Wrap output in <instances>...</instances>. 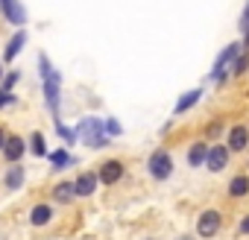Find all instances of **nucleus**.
Listing matches in <instances>:
<instances>
[{
    "label": "nucleus",
    "instance_id": "nucleus-1",
    "mask_svg": "<svg viewBox=\"0 0 249 240\" xmlns=\"http://www.w3.org/2000/svg\"><path fill=\"white\" fill-rule=\"evenodd\" d=\"M76 135H79V141H85V147H91V150H103V147L111 144V138L106 135V126H103L100 117H82L79 126H76Z\"/></svg>",
    "mask_w": 249,
    "mask_h": 240
},
{
    "label": "nucleus",
    "instance_id": "nucleus-2",
    "mask_svg": "<svg viewBox=\"0 0 249 240\" xmlns=\"http://www.w3.org/2000/svg\"><path fill=\"white\" fill-rule=\"evenodd\" d=\"M147 170H150V176L156 182H167L173 176V155L167 150H156L150 155V161H147Z\"/></svg>",
    "mask_w": 249,
    "mask_h": 240
},
{
    "label": "nucleus",
    "instance_id": "nucleus-3",
    "mask_svg": "<svg viewBox=\"0 0 249 240\" xmlns=\"http://www.w3.org/2000/svg\"><path fill=\"white\" fill-rule=\"evenodd\" d=\"M237 50H240V44L234 41V44H226V47L217 53L214 68H211V79H214V82H223V79L229 76V65H231V59L237 56Z\"/></svg>",
    "mask_w": 249,
    "mask_h": 240
},
{
    "label": "nucleus",
    "instance_id": "nucleus-4",
    "mask_svg": "<svg viewBox=\"0 0 249 240\" xmlns=\"http://www.w3.org/2000/svg\"><path fill=\"white\" fill-rule=\"evenodd\" d=\"M123 173H126L123 161H120V158H108V161H103V164H100L97 179H100V185H117V182L123 179Z\"/></svg>",
    "mask_w": 249,
    "mask_h": 240
},
{
    "label": "nucleus",
    "instance_id": "nucleus-5",
    "mask_svg": "<svg viewBox=\"0 0 249 240\" xmlns=\"http://www.w3.org/2000/svg\"><path fill=\"white\" fill-rule=\"evenodd\" d=\"M229 158H231L229 147H226V144H214V147H208V155H205V167H208L211 173H223V170L229 167Z\"/></svg>",
    "mask_w": 249,
    "mask_h": 240
},
{
    "label": "nucleus",
    "instance_id": "nucleus-6",
    "mask_svg": "<svg viewBox=\"0 0 249 240\" xmlns=\"http://www.w3.org/2000/svg\"><path fill=\"white\" fill-rule=\"evenodd\" d=\"M220 225H223V217H220V211H214V208L202 211L199 220H196V231H199V237H214V234L220 231Z\"/></svg>",
    "mask_w": 249,
    "mask_h": 240
},
{
    "label": "nucleus",
    "instance_id": "nucleus-7",
    "mask_svg": "<svg viewBox=\"0 0 249 240\" xmlns=\"http://www.w3.org/2000/svg\"><path fill=\"white\" fill-rule=\"evenodd\" d=\"M0 12H3V21L12 27L27 24V9L21 6V0H0Z\"/></svg>",
    "mask_w": 249,
    "mask_h": 240
},
{
    "label": "nucleus",
    "instance_id": "nucleus-8",
    "mask_svg": "<svg viewBox=\"0 0 249 240\" xmlns=\"http://www.w3.org/2000/svg\"><path fill=\"white\" fill-rule=\"evenodd\" d=\"M3 161H9V164H18L21 158H24V153H27V141L21 138V135H6V144H3Z\"/></svg>",
    "mask_w": 249,
    "mask_h": 240
},
{
    "label": "nucleus",
    "instance_id": "nucleus-9",
    "mask_svg": "<svg viewBox=\"0 0 249 240\" xmlns=\"http://www.w3.org/2000/svg\"><path fill=\"white\" fill-rule=\"evenodd\" d=\"M59 73L53 70L47 79H44V100H47V105H50V114H53V120H59L62 114H59Z\"/></svg>",
    "mask_w": 249,
    "mask_h": 240
},
{
    "label": "nucleus",
    "instance_id": "nucleus-10",
    "mask_svg": "<svg viewBox=\"0 0 249 240\" xmlns=\"http://www.w3.org/2000/svg\"><path fill=\"white\" fill-rule=\"evenodd\" d=\"M226 147H229V153H243V150L249 147V129H246L243 123L231 126V129L226 132Z\"/></svg>",
    "mask_w": 249,
    "mask_h": 240
},
{
    "label": "nucleus",
    "instance_id": "nucleus-11",
    "mask_svg": "<svg viewBox=\"0 0 249 240\" xmlns=\"http://www.w3.org/2000/svg\"><path fill=\"white\" fill-rule=\"evenodd\" d=\"M97 185H100L97 173H79V176L73 179V190H76V196H91V193L97 190Z\"/></svg>",
    "mask_w": 249,
    "mask_h": 240
},
{
    "label": "nucleus",
    "instance_id": "nucleus-12",
    "mask_svg": "<svg viewBox=\"0 0 249 240\" xmlns=\"http://www.w3.org/2000/svg\"><path fill=\"white\" fill-rule=\"evenodd\" d=\"M199 97H202V88H191V91H185L182 97H179V103H176V108H173V114L176 117H182V114H188L196 103H199Z\"/></svg>",
    "mask_w": 249,
    "mask_h": 240
},
{
    "label": "nucleus",
    "instance_id": "nucleus-13",
    "mask_svg": "<svg viewBox=\"0 0 249 240\" xmlns=\"http://www.w3.org/2000/svg\"><path fill=\"white\" fill-rule=\"evenodd\" d=\"M24 47H27V30H18V33L9 38L6 50H3V62H15V56H18Z\"/></svg>",
    "mask_w": 249,
    "mask_h": 240
},
{
    "label": "nucleus",
    "instance_id": "nucleus-14",
    "mask_svg": "<svg viewBox=\"0 0 249 240\" xmlns=\"http://www.w3.org/2000/svg\"><path fill=\"white\" fill-rule=\"evenodd\" d=\"M205 155H208V144L205 141H196L188 147V167H202L205 164Z\"/></svg>",
    "mask_w": 249,
    "mask_h": 240
},
{
    "label": "nucleus",
    "instance_id": "nucleus-15",
    "mask_svg": "<svg viewBox=\"0 0 249 240\" xmlns=\"http://www.w3.org/2000/svg\"><path fill=\"white\" fill-rule=\"evenodd\" d=\"M73 199H76L73 182H59V185L53 188V202H59V205H71Z\"/></svg>",
    "mask_w": 249,
    "mask_h": 240
},
{
    "label": "nucleus",
    "instance_id": "nucleus-16",
    "mask_svg": "<svg viewBox=\"0 0 249 240\" xmlns=\"http://www.w3.org/2000/svg\"><path fill=\"white\" fill-rule=\"evenodd\" d=\"M249 70V47H243L240 44V50H237V56L231 59V65H229V73L231 76H243Z\"/></svg>",
    "mask_w": 249,
    "mask_h": 240
},
{
    "label": "nucleus",
    "instance_id": "nucleus-17",
    "mask_svg": "<svg viewBox=\"0 0 249 240\" xmlns=\"http://www.w3.org/2000/svg\"><path fill=\"white\" fill-rule=\"evenodd\" d=\"M24 179H27L24 167H21V164H9V170H6V176H3V185H6L9 190H18V188L24 185Z\"/></svg>",
    "mask_w": 249,
    "mask_h": 240
},
{
    "label": "nucleus",
    "instance_id": "nucleus-18",
    "mask_svg": "<svg viewBox=\"0 0 249 240\" xmlns=\"http://www.w3.org/2000/svg\"><path fill=\"white\" fill-rule=\"evenodd\" d=\"M50 217H53V208H50L47 202H38V205H33V211H30V223H33V225H47Z\"/></svg>",
    "mask_w": 249,
    "mask_h": 240
},
{
    "label": "nucleus",
    "instance_id": "nucleus-19",
    "mask_svg": "<svg viewBox=\"0 0 249 240\" xmlns=\"http://www.w3.org/2000/svg\"><path fill=\"white\" fill-rule=\"evenodd\" d=\"M47 158H50V167L53 170H65V167H71L76 161L68 150H53V153H47Z\"/></svg>",
    "mask_w": 249,
    "mask_h": 240
},
{
    "label": "nucleus",
    "instance_id": "nucleus-20",
    "mask_svg": "<svg viewBox=\"0 0 249 240\" xmlns=\"http://www.w3.org/2000/svg\"><path fill=\"white\" fill-rule=\"evenodd\" d=\"M249 193V176H234L231 182H229V196H234V199H240V196H246Z\"/></svg>",
    "mask_w": 249,
    "mask_h": 240
},
{
    "label": "nucleus",
    "instance_id": "nucleus-21",
    "mask_svg": "<svg viewBox=\"0 0 249 240\" xmlns=\"http://www.w3.org/2000/svg\"><path fill=\"white\" fill-rule=\"evenodd\" d=\"M30 153L38 155V158L47 155V144H44V135H41V132H33V135H30Z\"/></svg>",
    "mask_w": 249,
    "mask_h": 240
},
{
    "label": "nucleus",
    "instance_id": "nucleus-22",
    "mask_svg": "<svg viewBox=\"0 0 249 240\" xmlns=\"http://www.w3.org/2000/svg\"><path fill=\"white\" fill-rule=\"evenodd\" d=\"M56 132H59V138H62L65 144H76V141H79V135H76V129H71V126H65V123H62V117L56 120Z\"/></svg>",
    "mask_w": 249,
    "mask_h": 240
},
{
    "label": "nucleus",
    "instance_id": "nucleus-23",
    "mask_svg": "<svg viewBox=\"0 0 249 240\" xmlns=\"http://www.w3.org/2000/svg\"><path fill=\"white\" fill-rule=\"evenodd\" d=\"M38 73H41V79H47L53 73V65H50V59L44 53H38Z\"/></svg>",
    "mask_w": 249,
    "mask_h": 240
},
{
    "label": "nucleus",
    "instance_id": "nucleus-24",
    "mask_svg": "<svg viewBox=\"0 0 249 240\" xmlns=\"http://www.w3.org/2000/svg\"><path fill=\"white\" fill-rule=\"evenodd\" d=\"M220 135H223V123H220V120H211V123L205 126V138L214 141V138H220Z\"/></svg>",
    "mask_w": 249,
    "mask_h": 240
},
{
    "label": "nucleus",
    "instance_id": "nucleus-25",
    "mask_svg": "<svg viewBox=\"0 0 249 240\" xmlns=\"http://www.w3.org/2000/svg\"><path fill=\"white\" fill-rule=\"evenodd\" d=\"M103 126H106V135H108V138H114V135H120V132H123V129H120V123H117L114 117H108Z\"/></svg>",
    "mask_w": 249,
    "mask_h": 240
},
{
    "label": "nucleus",
    "instance_id": "nucleus-26",
    "mask_svg": "<svg viewBox=\"0 0 249 240\" xmlns=\"http://www.w3.org/2000/svg\"><path fill=\"white\" fill-rule=\"evenodd\" d=\"M15 82H18V70H9V73H6V79H3V85H0V88H3V91H12V88H15Z\"/></svg>",
    "mask_w": 249,
    "mask_h": 240
},
{
    "label": "nucleus",
    "instance_id": "nucleus-27",
    "mask_svg": "<svg viewBox=\"0 0 249 240\" xmlns=\"http://www.w3.org/2000/svg\"><path fill=\"white\" fill-rule=\"evenodd\" d=\"M12 103H15V94L0 88V108H6V105H12Z\"/></svg>",
    "mask_w": 249,
    "mask_h": 240
},
{
    "label": "nucleus",
    "instance_id": "nucleus-28",
    "mask_svg": "<svg viewBox=\"0 0 249 240\" xmlns=\"http://www.w3.org/2000/svg\"><path fill=\"white\" fill-rule=\"evenodd\" d=\"M237 231H240V234H249V214H246V217L240 220V225H237Z\"/></svg>",
    "mask_w": 249,
    "mask_h": 240
},
{
    "label": "nucleus",
    "instance_id": "nucleus-29",
    "mask_svg": "<svg viewBox=\"0 0 249 240\" xmlns=\"http://www.w3.org/2000/svg\"><path fill=\"white\" fill-rule=\"evenodd\" d=\"M6 135H9V132H6L3 126H0V150H3V144H6Z\"/></svg>",
    "mask_w": 249,
    "mask_h": 240
},
{
    "label": "nucleus",
    "instance_id": "nucleus-30",
    "mask_svg": "<svg viewBox=\"0 0 249 240\" xmlns=\"http://www.w3.org/2000/svg\"><path fill=\"white\" fill-rule=\"evenodd\" d=\"M179 240H194V237H191V234H182V237H179Z\"/></svg>",
    "mask_w": 249,
    "mask_h": 240
},
{
    "label": "nucleus",
    "instance_id": "nucleus-31",
    "mask_svg": "<svg viewBox=\"0 0 249 240\" xmlns=\"http://www.w3.org/2000/svg\"><path fill=\"white\" fill-rule=\"evenodd\" d=\"M0 79H3V68H0Z\"/></svg>",
    "mask_w": 249,
    "mask_h": 240
},
{
    "label": "nucleus",
    "instance_id": "nucleus-32",
    "mask_svg": "<svg viewBox=\"0 0 249 240\" xmlns=\"http://www.w3.org/2000/svg\"><path fill=\"white\" fill-rule=\"evenodd\" d=\"M147 240H153V237H147Z\"/></svg>",
    "mask_w": 249,
    "mask_h": 240
}]
</instances>
